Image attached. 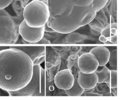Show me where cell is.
Segmentation results:
<instances>
[{
	"mask_svg": "<svg viewBox=\"0 0 121 100\" xmlns=\"http://www.w3.org/2000/svg\"><path fill=\"white\" fill-rule=\"evenodd\" d=\"M34 64L29 56L13 46L0 50V88L19 90L26 86L33 74Z\"/></svg>",
	"mask_w": 121,
	"mask_h": 100,
	"instance_id": "cell-1",
	"label": "cell"
},
{
	"mask_svg": "<svg viewBox=\"0 0 121 100\" xmlns=\"http://www.w3.org/2000/svg\"><path fill=\"white\" fill-rule=\"evenodd\" d=\"M50 16L48 5L41 0H33L25 6L23 11V20L32 27H43Z\"/></svg>",
	"mask_w": 121,
	"mask_h": 100,
	"instance_id": "cell-2",
	"label": "cell"
},
{
	"mask_svg": "<svg viewBox=\"0 0 121 100\" xmlns=\"http://www.w3.org/2000/svg\"><path fill=\"white\" fill-rule=\"evenodd\" d=\"M19 25L9 14L0 15V45L16 44Z\"/></svg>",
	"mask_w": 121,
	"mask_h": 100,
	"instance_id": "cell-3",
	"label": "cell"
},
{
	"mask_svg": "<svg viewBox=\"0 0 121 100\" xmlns=\"http://www.w3.org/2000/svg\"><path fill=\"white\" fill-rule=\"evenodd\" d=\"M40 65H34L32 77L28 84L22 88L14 91H8L10 96H40V85L41 80Z\"/></svg>",
	"mask_w": 121,
	"mask_h": 100,
	"instance_id": "cell-4",
	"label": "cell"
},
{
	"mask_svg": "<svg viewBox=\"0 0 121 100\" xmlns=\"http://www.w3.org/2000/svg\"><path fill=\"white\" fill-rule=\"evenodd\" d=\"M47 23L55 32L61 34H69L80 27L71 14L58 18L50 16Z\"/></svg>",
	"mask_w": 121,
	"mask_h": 100,
	"instance_id": "cell-5",
	"label": "cell"
},
{
	"mask_svg": "<svg viewBox=\"0 0 121 100\" xmlns=\"http://www.w3.org/2000/svg\"><path fill=\"white\" fill-rule=\"evenodd\" d=\"M44 26L40 27H32L23 20L20 24L19 32L23 40L30 44H37L44 37Z\"/></svg>",
	"mask_w": 121,
	"mask_h": 100,
	"instance_id": "cell-6",
	"label": "cell"
},
{
	"mask_svg": "<svg viewBox=\"0 0 121 100\" xmlns=\"http://www.w3.org/2000/svg\"><path fill=\"white\" fill-rule=\"evenodd\" d=\"M49 2L50 16L53 18L70 15L74 6L72 0H49Z\"/></svg>",
	"mask_w": 121,
	"mask_h": 100,
	"instance_id": "cell-7",
	"label": "cell"
},
{
	"mask_svg": "<svg viewBox=\"0 0 121 100\" xmlns=\"http://www.w3.org/2000/svg\"><path fill=\"white\" fill-rule=\"evenodd\" d=\"M96 14V11L91 5L86 6H74L71 14L80 27H82L91 22Z\"/></svg>",
	"mask_w": 121,
	"mask_h": 100,
	"instance_id": "cell-8",
	"label": "cell"
},
{
	"mask_svg": "<svg viewBox=\"0 0 121 100\" xmlns=\"http://www.w3.org/2000/svg\"><path fill=\"white\" fill-rule=\"evenodd\" d=\"M78 66L80 71L85 74H91L95 72L99 66L96 58L91 53L81 55L78 59Z\"/></svg>",
	"mask_w": 121,
	"mask_h": 100,
	"instance_id": "cell-9",
	"label": "cell"
},
{
	"mask_svg": "<svg viewBox=\"0 0 121 100\" xmlns=\"http://www.w3.org/2000/svg\"><path fill=\"white\" fill-rule=\"evenodd\" d=\"M74 78L71 71L66 69L56 73L54 82L57 88L66 90L70 89L73 86Z\"/></svg>",
	"mask_w": 121,
	"mask_h": 100,
	"instance_id": "cell-10",
	"label": "cell"
},
{
	"mask_svg": "<svg viewBox=\"0 0 121 100\" xmlns=\"http://www.w3.org/2000/svg\"><path fill=\"white\" fill-rule=\"evenodd\" d=\"M22 50L27 54L32 60L34 65H40L44 61L46 47L45 46H13Z\"/></svg>",
	"mask_w": 121,
	"mask_h": 100,
	"instance_id": "cell-11",
	"label": "cell"
},
{
	"mask_svg": "<svg viewBox=\"0 0 121 100\" xmlns=\"http://www.w3.org/2000/svg\"><path fill=\"white\" fill-rule=\"evenodd\" d=\"M77 80L78 84L85 90H91L98 84V77L95 72L85 74L79 71Z\"/></svg>",
	"mask_w": 121,
	"mask_h": 100,
	"instance_id": "cell-12",
	"label": "cell"
},
{
	"mask_svg": "<svg viewBox=\"0 0 121 100\" xmlns=\"http://www.w3.org/2000/svg\"><path fill=\"white\" fill-rule=\"evenodd\" d=\"M117 23H114L108 25L102 30L99 40L105 44H117Z\"/></svg>",
	"mask_w": 121,
	"mask_h": 100,
	"instance_id": "cell-13",
	"label": "cell"
},
{
	"mask_svg": "<svg viewBox=\"0 0 121 100\" xmlns=\"http://www.w3.org/2000/svg\"><path fill=\"white\" fill-rule=\"evenodd\" d=\"M96 58L99 63V66L106 65L108 62L110 55L109 50L106 47L98 46L92 48L90 51Z\"/></svg>",
	"mask_w": 121,
	"mask_h": 100,
	"instance_id": "cell-14",
	"label": "cell"
},
{
	"mask_svg": "<svg viewBox=\"0 0 121 100\" xmlns=\"http://www.w3.org/2000/svg\"><path fill=\"white\" fill-rule=\"evenodd\" d=\"M102 68L98 67L95 71L98 77V84L105 83L108 80L110 74V70L105 65L101 66Z\"/></svg>",
	"mask_w": 121,
	"mask_h": 100,
	"instance_id": "cell-15",
	"label": "cell"
},
{
	"mask_svg": "<svg viewBox=\"0 0 121 100\" xmlns=\"http://www.w3.org/2000/svg\"><path fill=\"white\" fill-rule=\"evenodd\" d=\"M85 90L78 84L77 78H74L73 86L70 89L64 90V91L68 96H80L85 92Z\"/></svg>",
	"mask_w": 121,
	"mask_h": 100,
	"instance_id": "cell-16",
	"label": "cell"
},
{
	"mask_svg": "<svg viewBox=\"0 0 121 100\" xmlns=\"http://www.w3.org/2000/svg\"><path fill=\"white\" fill-rule=\"evenodd\" d=\"M108 86L111 88L115 89L117 87V71L111 70L110 71L109 76L105 82Z\"/></svg>",
	"mask_w": 121,
	"mask_h": 100,
	"instance_id": "cell-17",
	"label": "cell"
},
{
	"mask_svg": "<svg viewBox=\"0 0 121 100\" xmlns=\"http://www.w3.org/2000/svg\"><path fill=\"white\" fill-rule=\"evenodd\" d=\"M109 65L113 70L117 69V50L114 49L110 52V55L108 59Z\"/></svg>",
	"mask_w": 121,
	"mask_h": 100,
	"instance_id": "cell-18",
	"label": "cell"
},
{
	"mask_svg": "<svg viewBox=\"0 0 121 100\" xmlns=\"http://www.w3.org/2000/svg\"><path fill=\"white\" fill-rule=\"evenodd\" d=\"M108 1V0H93L91 5L97 12L106 5Z\"/></svg>",
	"mask_w": 121,
	"mask_h": 100,
	"instance_id": "cell-19",
	"label": "cell"
},
{
	"mask_svg": "<svg viewBox=\"0 0 121 100\" xmlns=\"http://www.w3.org/2000/svg\"><path fill=\"white\" fill-rule=\"evenodd\" d=\"M93 0H72L74 6H86L91 5Z\"/></svg>",
	"mask_w": 121,
	"mask_h": 100,
	"instance_id": "cell-20",
	"label": "cell"
},
{
	"mask_svg": "<svg viewBox=\"0 0 121 100\" xmlns=\"http://www.w3.org/2000/svg\"><path fill=\"white\" fill-rule=\"evenodd\" d=\"M13 0H0V10L4 9L9 6Z\"/></svg>",
	"mask_w": 121,
	"mask_h": 100,
	"instance_id": "cell-21",
	"label": "cell"
},
{
	"mask_svg": "<svg viewBox=\"0 0 121 100\" xmlns=\"http://www.w3.org/2000/svg\"><path fill=\"white\" fill-rule=\"evenodd\" d=\"M44 31L46 32H49V33H53L55 32V31L52 28L48 26L47 23H45V24L44 26Z\"/></svg>",
	"mask_w": 121,
	"mask_h": 100,
	"instance_id": "cell-22",
	"label": "cell"
},
{
	"mask_svg": "<svg viewBox=\"0 0 121 100\" xmlns=\"http://www.w3.org/2000/svg\"><path fill=\"white\" fill-rule=\"evenodd\" d=\"M8 14L6 11H5L4 9H1L0 10V15H8Z\"/></svg>",
	"mask_w": 121,
	"mask_h": 100,
	"instance_id": "cell-23",
	"label": "cell"
},
{
	"mask_svg": "<svg viewBox=\"0 0 121 100\" xmlns=\"http://www.w3.org/2000/svg\"><path fill=\"white\" fill-rule=\"evenodd\" d=\"M8 47V46H0V50H1L7 48Z\"/></svg>",
	"mask_w": 121,
	"mask_h": 100,
	"instance_id": "cell-24",
	"label": "cell"
},
{
	"mask_svg": "<svg viewBox=\"0 0 121 100\" xmlns=\"http://www.w3.org/2000/svg\"><path fill=\"white\" fill-rule=\"evenodd\" d=\"M4 90L3 89H2L1 88H0V96H1L2 95V91Z\"/></svg>",
	"mask_w": 121,
	"mask_h": 100,
	"instance_id": "cell-25",
	"label": "cell"
}]
</instances>
